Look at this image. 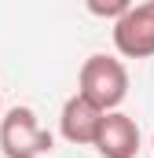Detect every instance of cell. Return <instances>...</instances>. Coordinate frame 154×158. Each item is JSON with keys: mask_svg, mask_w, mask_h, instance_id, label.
<instances>
[{"mask_svg": "<svg viewBox=\"0 0 154 158\" xmlns=\"http://www.w3.org/2000/svg\"><path fill=\"white\" fill-rule=\"evenodd\" d=\"M77 92L92 99L99 110H117L128 96V70L114 55H88L81 74H77Z\"/></svg>", "mask_w": 154, "mask_h": 158, "instance_id": "1", "label": "cell"}, {"mask_svg": "<svg viewBox=\"0 0 154 158\" xmlns=\"http://www.w3.org/2000/svg\"><path fill=\"white\" fill-rule=\"evenodd\" d=\"M55 147L51 132L40 129L37 114L30 107H11L0 118V151L4 158H40Z\"/></svg>", "mask_w": 154, "mask_h": 158, "instance_id": "2", "label": "cell"}, {"mask_svg": "<svg viewBox=\"0 0 154 158\" xmlns=\"http://www.w3.org/2000/svg\"><path fill=\"white\" fill-rule=\"evenodd\" d=\"M114 48L125 59H151L154 55V0L132 4L114 22Z\"/></svg>", "mask_w": 154, "mask_h": 158, "instance_id": "3", "label": "cell"}, {"mask_svg": "<svg viewBox=\"0 0 154 158\" xmlns=\"http://www.w3.org/2000/svg\"><path fill=\"white\" fill-rule=\"evenodd\" d=\"M103 118H107V110H99L92 99H84L81 92H74V96L63 103L59 132H63V140L74 143V147H95V136H99Z\"/></svg>", "mask_w": 154, "mask_h": 158, "instance_id": "4", "label": "cell"}, {"mask_svg": "<svg viewBox=\"0 0 154 158\" xmlns=\"http://www.w3.org/2000/svg\"><path fill=\"white\" fill-rule=\"evenodd\" d=\"M95 151L103 158H136L140 125L128 114H121V110H107V118L99 125V136H95Z\"/></svg>", "mask_w": 154, "mask_h": 158, "instance_id": "5", "label": "cell"}, {"mask_svg": "<svg viewBox=\"0 0 154 158\" xmlns=\"http://www.w3.org/2000/svg\"><path fill=\"white\" fill-rule=\"evenodd\" d=\"M84 7L95 15V19H121L128 7H132V0H84Z\"/></svg>", "mask_w": 154, "mask_h": 158, "instance_id": "6", "label": "cell"}, {"mask_svg": "<svg viewBox=\"0 0 154 158\" xmlns=\"http://www.w3.org/2000/svg\"><path fill=\"white\" fill-rule=\"evenodd\" d=\"M151 147H154V140H151Z\"/></svg>", "mask_w": 154, "mask_h": 158, "instance_id": "7", "label": "cell"}]
</instances>
